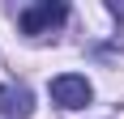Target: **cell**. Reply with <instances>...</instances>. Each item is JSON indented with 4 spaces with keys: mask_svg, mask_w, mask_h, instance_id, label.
Returning <instances> with one entry per match:
<instances>
[{
    "mask_svg": "<svg viewBox=\"0 0 124 119\" xmlns=\"http://www.w3.org/2000/svg\"><path fill=\"white\" fill-rule=\"evenodd\" d=\"M64 21H69V9H64V4H51V0L26 4V9L17 13V26H22L26 38H47L51 30H60Z\"/></svg>",
    "mask_w": 124,
    "mask_h": 119,
    "instance_id": "obj_1",
    "label": "cell"
},
{
    "mask_svg": "<svg viewBox=\"0 0 124 119\" xmlns=\"http://www.w3.org/2000/svg\"><path fill=\"white\" fill-rule=\"evenodd\" d=\"M90 98H94V89H90V81L77 77V72H60V77L51 81V102L60 111H81V106H90Z\"/></svg>",
    "mask_w": 124,
    "mask_h": 119,
    "instance_id": "obj_2",
    "label": "cell"
},
{
    "mask_svg": "<svg viewBox=\"0 0 124 119\" xmlns=\"http://www.w3.org/2000/svg\"><path fill=\"white\" fill-rule=\"evenodd\" d=\"M34 115V94L26 85H0V119H30Z\"/></svg>",
    "mask_w": 124,
    "mask_h": 119,
    "instance_id": "obj_3",
    "label": "cell"
}]
</instances>
